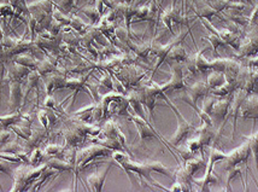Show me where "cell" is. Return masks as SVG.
<instances>
[{"mask_svg":"<svg viewBox=\"0 0 258 192\" xmlns=\"http://www.w3.org/2000/svg\"><path fill=\"white\" fill-rule=\"evenodd\" d=\"M179 117V128L176 131L175 136L172 139V144L173 145H178L181 140H184V138L192 136V134L195 133V128L193 126H191L187 121H184L181 115H178Z\"/></svg>","mask_w":258,"mask_h":192,"instance_id":"6","label":"cell"},{"mask_svg":"<svg viewBox=\"0 0 258 192\" xmlns=\"http://www.w3.org/2000/svg\"><path fill=\"white\" fill-rule=\"evenodd\" d=\"M216 99L214 98V97H210V98H206L205 102H204V113L208 114L209 116H210V113H211V109H213L214 104H215Z\"/></svg>","mask_w":258,"mask_h":192,"instance_id":"19","label":"cell"},{"mask_svg":"<svg viewBox=\"0 0 258 192\" xmlns=\"http://www.w3.org/2000/svg\"><path fill=\"white\" fill-rule=\"evenodd\" d=\"M41 158H42V153L39 150V149H37V150H34L32 153L31 158H29V162H31L32 164H37V163H39V161Z\"/></svg>","mask_w":258,"mask_h":192,"instance_id":"18","label":"cell"},{"mask_svg":"<svg viewBox=\"0 0 258 192\" xmlns=\"http://www.w3.org/2000/svg\"><path fill=\"white\" fill-rule=\"evenodd\" d=\"M0 172L5 173V174H9V175L13 174L12 168H11V166L9 164V161L0 158Z\"/></svg>","mask_w":258,"mask_h":192,"instance_id":"17","label":"cell"},{"mask_svg":"<svg viewBox=\"0 0 258 192\" xmlns=\"http://www.w3.org/2000/svg\"><path fill=\"white\" fill-rule=\"evenodd\" d=\"M204 159L203 158H191L189 161H187L186 166H184V170L188 173L189 175H194L202 167H204Z\"/></svg>","mask_w":258,"mask_h":192,"instance_id":"13","label":"cell"},{"mask_svg":"<svg viewBox=\"0 0 258 192\" xmlns=\"http://www.w3.org/2000/svg\"><path fill=\"white\" fill-rule=\"evenodd\" d=\"M228 1H235V0H228Z\"/></svg>","mask_w":258,"mask_h":192,"instance_id":"22","label":"cell"},{"mask_svg":"<svg viewBox=\"0 0 258 192\" xmlns=\"http://www.w3.org/2000/svg\"><path fill=\"white\" fill-rule=\"evenodd\" d=\"M232 97L233 94H230V96H228V98L220 99V101L215 102V104H214L213 109H211V113H210L211 120L215 121V122H219V121H222L223 118H226V116L228 115V112H229Z\"/></svg>","mask_w":258,"mask_h":192,"instance_id":"3","label":"cell"},{"mask_svg":"<svg viewBox=\"0 0 258 192\" xmlns=\"http://www.w3.org/2000/svg\"><path fill=\"white\" fill-rule=\"evenodd\" d=\"M251 154V147H250V143L248 140V142L244 143L238 149H235L232 153L228 154L223 162V170L226 172V170L233 168L235 166H239V164L246 163Z\"/></svg>","mask_w":258,"mask_h":192,"instance_id":"1","label":"cell"},{"mask_svg":"<svg viewBox=\"0 0 258 192\" xmlns=\"http://www.w3.org/2000/svg\"><path fill=\"white\" fill-rule=\"evenodd\" d=\"M248 66L252 67V68H258V57H256V58L250 59Z\"/></svg>","mask_w":258,"mask_h":192,"instance_id":"21","label":"cell"},{"mask_svg":"<svg viewBox=\"0 0 258 192\" xmlns=\"http://www.w3.org/2000/svg\"><path fill=\"white\" fill-rule=\"evenodd\" d=\"M168 58L169 61H176V62H186V59L188 58L187 57L186 51L184 50L181 46H174V47L170 50V52L168 53Z\"/></svg>","mask_w":258,"mask_h":192,"instance_id":"12","label":"cell"},{"mask_svg":"<svg viewBox=\"0 0 258 192\" xmlns=\"http://www.w3.org/2000/svg\"><path fill=\"white\" fill-rule=\"evenodd\" d=\"M224 82H226V77H224V73L222 72H215L214 70L208 77V86L210 90L219 87V86H221Z\"/></svg>","mask_w":258,"mask_h":192,"instance_id":"11","label":"cell"},{"mask_svg":"<svg viewBox=\"0 0 258 192\" xmlns=\"http://www.w3.org/2000/svg\"><path fill=\"white\" fill-rule=\"evenodd\" d=\"M256 136H257V138H258V132H257V134H256Z\"/></svg>","mask_w":258,"mask_h":192,"instance_id":"23","label":"cell"},{"mask_svg":"<svg viewBox=\"0 0 258 192\" xmlns=\"http://www.w3.org/2000/svg\"><path fill=\"white\" fill-rule=\"evenodd\" d=\"M226 154H223L222 151L217 150V149H211V153H210V163H209V168L206 170V174L205 175H210L211 172H213V168L214 166H215V163L217 161H222V159L226 158Z\"/></svg>","mask_w":258,"mask_h":192,"instance_id":"14","label":"cell"},{"mask_svg":"<svg viewBox=\"0 0 258 192\" xmlns=\"http://www.w3.org/2000/svg\"><path fill=\"white\" fill-rule=\"evenodd\" d=\"M130 120H132L133 122L135 123V126H137L138 131H139L140 138H141V142H145L146 139L157 138L156 134H154V132L152 131V128L150 126H147V124H146L144 118L134 117V116H132V117H130Z\"/></svg>","mask_w":258,"mask_h":192,"instance_id":"8","label":"cell"},{"mask_svg":"<svg viewBox=\"0 0 258 192\" xmlns=\"http://www.w3.org/2000/svg\"><path fill=\"white\" fill-rule=\"evenodd\" d=\"M22 98V86L21 81H11L10 83V105L12 109H17L21 105Z\"/></svg>","mask_w":258,"mask_h":192,"instance_id":"9","label":"cell"},{"mask_svg":"<svg viewBox=\"0 0 258 192\" xmlns=\"http://www.w3.org/2000/svg\"><path fill=\"white\" fill-rule=\"evenodd\" d=\"M112 154V150L107 147H92L81 151L77 156V167L78 169H83L87 164L94 158L99 157V156H108Z\"/></svg>","mask_w":258,"mask_h":192,"instance_id":"2","label":"cell"},{"mask_svg":"<svg viewBox=\"0 0 258 192\" xmlns=\"http://www.w3.org/2000/svg\"><path fill=\"white\" fill-rule=\"evenodd\" d=\"M226 173H227V177H226L227 190H232V189H230V181L234 179L235 177H238V175H241V167H240V164H239V166L233 167V168L226 170Z\"/></svg>","mask_w":258,"mask_h":192,"instance_id":"15","label":"cell"},{"mask_svg":"<svg viewBox=\"0 0 258 192\" xmlns=\"http://www.w3.org/2000/svg\"><path fill=\"white\" fill-rule=\"evenodd\" d=\"M10 137H11V132L10 131H2L1 133H0V144H6L7 142L10 140Z\"/></svg>","mask_w":258,"mask_h":192,"instance_id":"20","label":"cell"},{"mask_svg":"<svg viewBox=\"0 0 258 192\" xmlns=\"http://www.w3.org/2000/svg\"><path fill=\"white\" fill-rule=\"evenodd\" d=\"M240 115L243 118H258V97H248L240 108Z\"/></svg>","mask_w":258,"mask_h":192,"instance_id":"5","label":"cell"},{"mask_svg":"<svg viewBox=\"0 0 258 192\" xmlns=\"http://www.w3.org/2000/svg\"><path fill=\"white\" fill-rule=\"evenodd\" d=\"M243 88L248 92L249 94L257 93L258 92V68H252L249 67L248 74H246L245 82H244Z\"/></svg>","mask_w":258,"mask_h":192,"instance_id":"7","label":"cell"},{"mask_svg":"<svg viewBox=\"0 0 258 192\" xmlns=\"http://www.w3.org/2000/svg\"><path fill=\"white\" fill-rule=\"evenodd\" d=\"M109 170H110V166L108 167L107 169H105L104 173H94L93 175H91V177H88V181L89 185L92 186V190L94 191H102L103 189V185H104V181L107 179V175L109 173Z\"/></svg>","mask_w":258,"mask_h":192,"instance_id":"10","label":"cell"},{"mask_svg":"<svg viewBox=\"0 0 258 192\" xmlns=\"http://www.w3.org/2000/svg\"><path fill=\"white\" fill-rule=\"evenodd\" d=\"M249 143H250V147H251V153L254 154L255 156V162H256V167L258 172V138L256 134L250 138Z\"/></svg>","mask_w":258,"mask_h":192,"instance_id":"16","label":"cell"},{"mask_svg":"<svg viewBox=\"0 0 258 192\" xmlns=\"http://www.w3.org/2000/svg\"><path fill=\"white\" fill-rule=\"evenodd\" d=\"M161 88H162V91L164 92V93H167V92L183 90V88H184L183 69H181L180 66H174L173 67L172 80H170L168 83H165V85L161 86Z\"/></svg>","mask_w":258,"mask_h":192,"instance_id":"4","label":"cell"}]
</instances>
